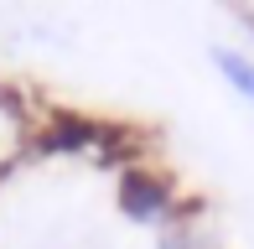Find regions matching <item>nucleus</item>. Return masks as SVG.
Returning a JSON list of instances; mask_svg holds the SVG:
<instances>
[{
	"label": "nucleus",
	"instance_id": "obj_1",
	"mask_svg": "<svg viewBox=\"0 0 254 249\" xmlns=\"http://www.w3.org/2000/svg\"><path fill=\"white\" fill-rule=\"evenodd\" d=\"M114 202H120V213L130 223H140V229H171V223H177V187L161 172H151L145 161L114 172Z\"/></svg>",
	"mask_w": 254,
	"mask_h": 249
},
{
	"label": "nucleus",
	"instance_id": "obj_3",
	"mask_svg": "<svg viewBox=\"0 0 254 249\" xmlns=\"http://www.w3.org/2000/svg\"><path fill=\"white\" fill-rule=\"evenodd\" d=\"M228 16H234L239 26H244L249 37H254V5H249V0H228Z\"/></svg>",
	"mask_w": 254,
	"mask_h": 249
},
{
	"label": "nucleus",
	"instance_id": "obj_2",
	"mask_svg": "<svg viewBox=\"0 0 254 249\" xmlns=\"http://www.w3.org/2000/svg\"><path fill=\"white\" fill-rule=\"evenodd\" d=\"M207 58H213V67L223 73V83H228V88H234V94L254 109V52H239V47H213Z\"/></svg>",
	"mask_w": 254,
	"mask_h": 249
}]
</instances>
